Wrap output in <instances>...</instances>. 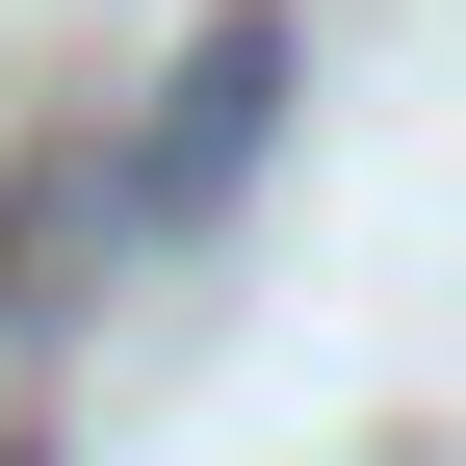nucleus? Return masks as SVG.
<instances>
[{"label":"nucleus","mask_w":466,"mask_h":466,"mask_svg":"<svg viewBox=\"0 0 466 466\" xmlns=\"http://www.w3.org/2000/svg\"><path fill=\"white\" fill-rule=\"evenodd\" d=\"M259 104H285V26H259V0H233V26L182 52V104H156V156H130V182H104V208H130V233H182V208L233 182V156H259Z\"/></svg>","instance_id":"nucleus-1"}]
</instances>
